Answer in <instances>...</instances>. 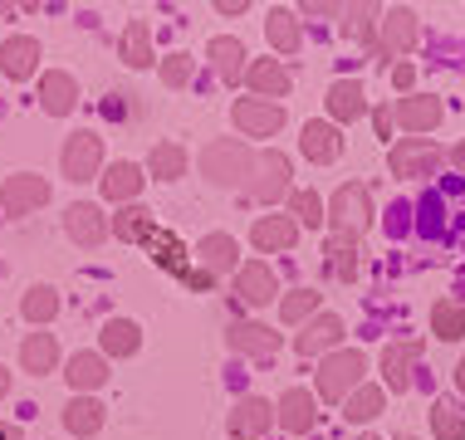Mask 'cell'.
I'll use <instances>...</instances> for the list:
<instances>
[{"instance_id": "1", "label": "cell", "mask_w": 465, "mask_h": 440, "mask_svg": "<svg viewBox=\"0 0 465 440\" xmlns=\"http://www.w3.org/2000/svg\"><path fill=\"white\" fill-rule=\"evenodd\" d=\"M250 171H255V157H250V147L235 142V137L211 142L206 152H201V176L216 181V186H235V181H245Z\"/></svg>"}, {"instance_id": "2", "label": "cell", "mask_w": 465, "mask_h": 440, "mask_svg": "<svg viewBox=\"0 0 465 440\" xmlns=\"http://www.w3.org/2000/svg\"><path fill=\"white\" fill-rule=\"evenodd\" d=\"M362 372H368V357L353 347V352H333L329 362L319 367V396L323 401H348V392H358V382H362Z\"/></svg>"}, {"instance_id": "3", "label": "cell", "mask_w": 465, "mask_h": 440, "mask_svg": "<svg viewBox=\"0 0 465 440\" xmlns=\"http://www.w3.org/2000/svg\"><path fill=\"white\" fill-rule=\"evenodd\" d=\"M323 220H333V230L362 235V230L372 225V196H368V186H362V181L338 186V191H333V206H329V216H323Z\"/></svg>"}, {"instance_id": "4", "label": "cell", "mask_w": 465, "mask_h": 440, "mask_svg": "<svg viewBox=\"0 0 465 440\" xmlns=\"http://www.w3.org/2000/svg\"><path fill=\"white\" fill-rule=\"evenodd\" d=\"M49 200V186L40 181L35 171H15V176H5V186H0V210L5 216H30L35 206H45Z\"/></svg>"}, {"instance_id": "5", "label": "cell", "mask_w": 465, "mask_h": 440, "mask_svg": "<svg viewBox=\"0 0 465 440\" xmlns=\"http://www.w3.org/2000/svg\"><path fill=\"white\" fill-rule=\"evenodd\" d=\"M231 118L245 137H274L284 128V108L270 103V98H241V103L231 108Z\"/></svg>"}, {"instance_id": "6", "label": "cell", "mask_w": 465, "mask_h": 440, "mask_svg": "<svg viewBox=\"0 0 465 440\" xmlns=\"http://www.w3.org/2000/svg\"><path fill=\"white\" fill-rule=\"evenodd\" d=\"M441 161V147L431 137H401L392 147V176H431Z\"/></svg>"}, {"instance_id": "7", "label": "cell", "mask_w": 465, "mask_h": 440, "mask_svg": "<svg viewBox=\"0 0 465 440\" xmlns=\"http://www.w3.org/2000/svg\"><path fill=\"white\" fill-rule=\"evenodd\" d=\"M235 294H241L250 308H265V304H274V294H280V284H274V269H270L265 259H250V264H241V269H235Z\"/></svg>"}, {"instance_id": "8", "label": "cell", "mask_w": 465, "mask_h": 440, "mask_svg": "<svg viewBox=\"0 0 465 440\" xmlns=\"http://www.w3.org/2000/svg\"><path fill=\"white\" fill-rule=\"evenodd\" d=\"M64 176L69 181H89V176H98V167H104V147H98L94 132H74L64 142Z\"/></svg>"}, {"instance_id": "9", "label": "cell", "mask_w": 465, "mask_h": 440, "mask_svg": "<svg viewBox=\"0 0 465 440\" xmlns=\"http://www.w3.org/2000/svg\"><path fill=\"white\" fill-rule=\"evenodd\" d=\"M225 343H231V352H245V357H255V362H274V352H280V333L265 328V323H231Z\"/></svg>"}, {"instance_id": "10", "label": "cell", "mask_w": 465, "mask_h": 440, "mask_svg": "<svg viewBox=\"0 0 465 440\" xmlns=\"http://www.w3.org/2000/svg\"><path fill=\"white\" fill-rule=\"evenodd\" d=\"M411 44H417V15H411L407 5L382 10V40H377V54L397 59V54H407Z\"/></svg>"}, {"instance_id": "11", "label": "cell", "mask_w": 465, "mask_h": 440, "mask_svg": "<svg viewBox=\"0 0 465 440\" xmlns=\"http://www.w3.org/2000/svg\"><path fill=\"white\" fill-rule=\"evenodd\" d=\"M64 230H69V240H74V245L94 249V245H104V240H108V216H104L98 206H89V200H79V206H69V210H64Z\"/></svg>"}, {"instance_id": "12", "label": "cell", "mask_w": 465, "mask_h": 440, "mask_svg": "<svg viewBox=\"0 0 465 440\" xmlns=\"http://www.w3.org/2000/svg\"><path fill=\"white\" fill-rule=\"evenodd\" d=\"M274 425V406L265 396H245V401H235V411H231V435L235 440H260Z\"/></svg>"}, {"instance_id": "13", "label": "cell", "mask_w": 465, "mask_h": 440, "mask_svg": "<svg viewBox=\"0 0 465 440\" xmlns=\"http://www.w3.org/2000/svg\"><path fill=\"white\" fill-rule=\"evenodd\" d=\"M421 337H407V343H392L382 352V376H387V386H392V392H407L411 386V362L421 357Z\"/></svg>"}, {"instance_id": "14", "label": "cell", "mask_w": 465, "mask_h": 440, "mask_svg": "<svg viewBox=\"0 0 465 440\" xmlns=\"http://www.w3.org/2000/svg\"><path fill=\"white\" fill-rule=\"evenodd\" d=\"M0 69H5L10 79H30V73L40 69V40H30V34H10V40L0 44Z\"/></svg>"}, {"instance_id": "15", "label": "cell", "mask_w": 465, "mask_h": 440, "mask_svg": "<svg viewBox=\"0 0 465 440\" xmlns=\"http://www.w3.org/2000/svg\"><path fill=\"white\" fill-rule=\"evenodd\" d=\"M40 103H45V112L64 118V112H74V103H79V83H74L64 69L40 73Z\"/></svg>"}, {"instance_id": "16", "label": "cell", "mask_w": 465, "mask_h": 440, "mask_svg": "<svg viewBox=\"0 0 465 440\" xmlns=\"http://www.w3.org/2000/svg\"><path fill=\"white\" fill-rule=\"evenodd\" d=\"M255 196L260 200H280V196H289V157L284 152H265L255 161Z\"/></svg>"}, {"instance_id": "17", "label": "cell", "mask_w": 465, "mask_h": 440, "mask_svg": "<svg viewBox=\"0 0 465 440\" xmlns=\"http://www.w3.org/2000/svg\"><path fill=\"white\" fill-rule=\"evenodd\" d=\"M323 255H329L333 279H343V284L358 279V235L353 230H333L329 245H323Z\"/></svg>"}, {"instance_id": "18", "label": "cell", "mask_w": 465, "mask_h": 440, "mask_svg": "<svg viewBox=\"0 0 465 440\" xmlns=\"http://www.w3.org/2000/svg\"><path fill=\"white\" fill-rule=\"evenodd\" d=\"M299 147H304V157H309V161L329 167V161H338V152H343V137H338L333 122H309L304 137H299Z\"/></svg>"}, {"instance_id": "19", "label": "cell", "mask_w": 465, "mask_h": 440, "mask_svg": "<svg viewBox=\"0 0 465 440\" xmlns=\"http://www.w3.org/2000/svg\"><path fill=\"white\" fill-rule=\"evenodd\" d=\"M313 392H304V386H294V392H284V401L274 406V421L284 425V431H294V435H304L309 425H313Z\"/></svg>"}, {"instance_id": "20", "label": "cell", "mask_w": 465, "mask_h": 440, "mask_svg": "<svg viewBox=\"0 0 465 440\" xmlns=\"http://www.w3.org/2000/svg\"><path fill=\"white\" fill-rule=\"evenodd\" d=\"M196 255H201V269L211 274V279H216V274H235V255H241V249H235V235H206V240L196 245Z\"/></svg>"}, {"instance_id": "21", "label": "cell", "mask_w": 465, "mask_h": 440, "mask_svg": "<svg viewBox=\"0 0 465 440\" xmlns=\"http://www.w3.org/2000/svg\"><path fill=\"white\" fill-rule=\"evenodd\" d=\"M64 376H69L74 396H79V392H94V386H104V382H108V362H104V352H74Z\"/></svg>"}, {"instance_id": "22", "label": "cell", "mask_w": 465, "mask_h": 440, "mask_svg": "<svg viewBox=\"0 0 465 440\" xmlns=\"http://www.w3.org/2000/svg\"><path fill=\"white\" fill-rule=\"evenodd\" d=\"M338 343H343V318H333V313H319V318L294 337V347L304 352V357H313V352H323V347H338Z\"/></svg>"}, {"instance_id": "23", "label": "cell", "mask_w": 465, "mask_h": 440, "mask_svg": "<svg viewBox=\"0 0 465 440\" xmlns=\"http://www.w3.org/2000/svg\"><path fill=\"white\" fill-rule=\"evenodd\" d=\"M329 112H333V122H358L362 112H368L362 83H358V79H338V83L329 88Z\"/></svg>"}, {"instance_id": "24", "label": "cell", "mask_w": 465, "mask_h": 440, "mask_svg": "<svg viewBox=\"0 0 465 440\" xmlns=\"http://www.w3.org/2000/svg\"><path fill=\"white\" fill-rule=\"evenodd\" d=\"M299 235V225L289 216H260L255 230H250V240H255V249H265V255H274V249H289Z\"/></svg>"}, {"instance_id": "25", "label": "cell", "mask_w": 465, "mask_h": 440, "mask_svg": "<svg viewBox=\"0 0 465 440\" xmlns=\"http://www.w3.org/2000/svg\"><path fill=\"white\" fill-rule=\"evenodd\" d=\"M441 98H401L397 103V122L407 132H431L436 122H441Z\"/></svg>"}, {"instance_id": "26", "label": "cell", "mask_w": 465, "mask_h": 440, "mask_svg": "<svg viewBox=\"0 0 465 440\" xmlns=\"http://www.w3.org/2000/svg\"><path fill=\"white\" fill-rule=\"evenodd\" d=\"M206 54H211V64H216V73L225 83H235L245 73V44L231 40V34H216V40L206 44Z\"/></svg>"}, {"instance_id": "27", "label": "cell", "mask_w": 465, "mask_h": 440, "mask_svg": "<svg viewBox=\"0 0 465 440\" xmlns=\"http://www.w3.org/2000/svg\"><path fill=\"white\" fill-rule=\"evenodd\" d=\"M64 431L69 435H98V431H104V401L74 396L69 406H64Z\"/></svg>"}, {"instance_id": "28", "label": "cell", "mask_w": 465, "mask_h": 440, "mask_svg": "<svg viewBox=\"0 0 465 440\" xmlns=\"http://www.w3.org/2000/svg\"><path fill=\"white\" fill-rule=\"evenodd\" d=\"M143 181L147 176L133 167V161H113V167L104 171V196L108 200H133L137 191H143Z\"/></svg>"}, {"instance_id": "29", "label": "cell", "mask_w": 465, "mask_h": 440, "mask_svg": "<svg viewBox=\"0 0 465 440\" xmlns=\"http://www.w3.org/2000/svg\"><path fill=\"white\" fill-rule=\"evenodd\" d=\"M123 59H128L133 69L157 64V54H153V30H147V20H128V30H123Z\"/></svg>"}, {"instance_id": "30", "label": "cell", "mask_w": 465, "mask_h": 440, "mask_svg": "<svg viewBox=\"0 0 465 440\" xmlns=\"http://www.w3.org/2000/svg\"><path fill=\"white\" fill-rule=\"evenodd\" d=\"M245 79H250V88H255L260 98H270V103L289 93V73L274 64V59H260V64H250V69H245Z\"/></svg>"}, {"instance_id": "31", "label": "cell", "mask_w": 465, "mask_h": 440, "mask_svg": "<svg viewBox=\"0 0 465 440\" xmlns=\"http://www.w3.org/2000/svg\"><path fill=\"white\" fill-rule=\"evenodd\" d=\"M137 347H143L137 323H128V318H108L104 323V352H108V357H133Z\"/></svg>"}, {"instance_id": "32", "label": "cell", "mask_w": 465, "mask_h": 440, "mask_svg": "<svg viewBox=\"0 0 465 440\" xmlns=\"http://www.w3.org/2000/svg\"><path fill=\"white\" fill-rule=\"evenodd\" d=\"M20 362H25V372H49L59 362V347H54V333H30L25 337V347H20Z\"/></svg>"}, {"instance_id": "33", "label": "cell", "mask_w": 465, "mask_h": 440, "mask_svg": "<svg viewBox=\"0 0 465 440\" xmlns=\"http://www.w3.org/2000/svg\"><path fill=\"white\" fill-rule=\"evenodd\" d=\"M143 245H147V255H153V264H162V269H172V274H182V269H186V249H182V240H177V235H167V230H153Z\"/></svg>"}, {"instance_id": "34", "label": "cell", "mask_w": 465, "mask_h": 440, "mask_svg": "<svg viewBox=\"0 0 465 440\" xmlns=\"http://www.w3.org/2000/svg\"><path fill=\"white\" fill-rule=\"evenodd\" d=\"M265 34H270V44L280 49V54H299V20H294V10H270Z\"/></svg>"}, {"instance_id": "35", "label": "cell", "mask_w": 465, "mask_h": 440, "mask_svg": "<svg viewBox=\"0 0 465 440\" xmlns=\"http://www.w3.org/2000/svg\"><path fill=\"white\" fill-rule=\"evenodd\" d=\"M147 167H153L157 181H182V176H186V152L177 142H157L153 157H147Z\"/></svg>"}, {"instance_id": "36", "label": "cell", "mask_w": 465, "mask_h": 440, "mask_svg": "<svg viewBox=\"0 0 465 440\" xmlns=\"http://www.w3.org/2000/svg\"><path fill=\"white\" fill-rule=\"evenodd\" d=\"M343 30L353 34L358 44H368V49H377V15H382V10L377 5H353V10H343Z\"/></svg>"}, {"instance_id": "37", "label": "cell", "mask_w": 465, "mask_h": 440, "mask_svg": "<svg viewBox=\"0 0 465 440\" xmlns=\"http://www.w3.org/2000/svg\"><path fill=\"white\" fill-rule=\"evenodd\" d=\"M118 240H147V235L157 230V216L153 210H143V206H128V210H118Z\"/></svg>"}, {"instance_id": "38", "label": "cell", "mask_w": 465, "mask_h": 440, "mask_svg": "<svg viewBox=\"0 0 465 440\" xmlns=\"http://www.w3.org/2000/svg\"><path fill=\"white\" fill-rule=\"evenodd\" d=\"M20 313H25V318H30V323H49V318H54V313H59V294H54V288H49V284H35L30 294H25Z\"/></svg>"}, {"instance_id": "39", "label": "cell", "mask_w": 465, "mask_h": 440, "mask_svg": "<svg viewBox=\"0 0 465 440\" xmlns=\"http://www.w3.org/2000/svg\"><path fill=\"white\" fill-rule=\"evenodd\" d=\"M431 333L446 337V343H460L465 337V308L460 304H436L431 308Z\"/></svg>"}, {"instance_id": "40", "label": "cell", "mask_w": 465, "mask_h": 440, "mask_svg": "<svg viewBox=\"0 0 465 440\" xmlns=\"http://www.w3.org/2000/svg\"><path fill=\"white\" fill-rule=\"evenodd\" d=\"M343 416H348V421H372V416H382V392H377V386H358V392H348Z\"/></svg>"}, {"instance_id": "41", "label": "cell", "mask_w": 465, "mask_h": 440, "mask_svg": "<svg viewBox=\"0 0 465 440\" xmlns=\"http://www.w3.org/2000/svg\"><path fill=\"white\" fill-rule=\"evenodd\" d=\"M431 431L436 440H465V416L450 401H431Z\"/></svg>"}, {"instance_id": "42", "label": "cell", "mask_w": 465, "mask_h": 440, "mask_svg": "<svg viewBox=\"0 0 465 440\" xmlns=\"http://www.w3.org/2000/svg\"><path fill=\"white\" fill-rule=\"evenodd\" d=\"M313 313H319V294H313V288H294V294L280 298V318L284 323H304V318H313Z\"/></svg>"}, {"instance_id": "43", "label": "cell", "mask_w": 465, "mask_h": 440, "mask_svg": "<svg viewBox=\"0 0 465 440\" xmlns=\"http://www.w3.org/2000/svg\"><path fill=\"white\" fill-rule=\"evenodd\" d=\"M289 206H294V216L304 225H323V200L313 191H294V196H289Z\"/></svg>"}, {"instance_id": "44", "label": "cell", "mask_w": 465, "mask_h": 440, "mask_svg": "<svg viewBox=\"0 0 465 440\" xmlns=\"http://www.w3.org/2000/svg\"><path fill=\"white\" fill-rule=\"evenodd\" d=\"M186 79H192V59H186V54L162 59V83H167V88H186Z\"/></svg>"}, {"instance_id": "45", "label": "cell", "mask_w": 465, "mask_h": 440, "mask_svg": "<svg viewBox=\"0 0 465 440\" xmlns=\"http://www.w3.org/2000/svg\"><path fill=\"white\" fill-rule=\"evenodd\" d=\"M372 122H377V137H387V142H392V108H377Z\"/></svg>"}, {"instance_id": "46", "label": "cell", "mask_w": 465, "mask_h": 440, "mask_svg": "<svg viewBox=\"0 0 465 440\" xmlns=\"http://www.w3.org/2000/svg\"><path fill=\"white\" fill-rule=\"evenodd\" d=\"M182 279L192 284V288H211V274L206 269H182Z\"/></svg>"}, {"instance_id": "47", "label": "cell", "mask_w": 465, "mask_h": 440, "mask_svg": "<svg viewBox=\"0 0 465 440\" xmlns=\"http://www.w3.org/2000/svg\"><path fill=\"white\" fill-rule=\"evenodd\" d=\"M411 79H417V73H411V64H397V69H392V83H397V88H411Z\"/></svg>"}, {"instance_id": "48", "label": "cell", "mask_w": 465, "mask_h": 440, "mask_svg": "<svg viewBox=\"0 0 465 440\" xmlns=\"http://www.w3.org/2000/svg\"><path fill=\"white\" fill-rule=\"evenodd\" d=\"M216 10H221V15H241V10H245V0H221Z\"/></svg>"}, {"instance_id": "49", "label": "cell", "mask_w": 465, "mask_h": 440, "mask_svg": "<svg viewBox=\"0 0 465 440\" xmlns=\"http://www.w3.org/2000/svg\"><path fill=\"white\" fill-rule=\"evenodd\" d=\"M456 386H460V392H465V357L456 362Z\"/></svg>"}, {"instance_id": "50", "label": "cell", "mask_w": 465, "mask_h": 440, "mask_svg": "<svg viewBox=\"0 0 465 440\" xmlns=\"http://www.w3.org/2000/svg\"><path fill=\"white\" fill-rule=\"evenodd\" d=\"M0 440H20V431L15 425H0Z\"/></svg>"}, {"instance_id": "51", "label": "cell", "mask_w": 465, "mask_h": 440, "mask_svg": "<svg viewBox=\"0 0 465 440\" xmlns=\"http://www.w3.org/2000/svg\"><path fill=\"white\" fill-rule=\"evenodd\" d=\"M5 392H10V372L0 367V396H5Z\"/></svg>"}, {"instance_id": "52", "label": "cell", "mask_w": 465, "mask_h": 440, "mask_svg": "<svg viewBox=\"0 0 465 440\" xmlns=\"http://www.w3.org/2000/svg\"><path fill=\"white\" fill-rule=\"evenodd\" d=\"M450 157H456V167H465V142H456V152H450Z\"/></svg>"}, {"instance_id": "53", "label": "cell", "mask_w": 465, "mask_h": 440, "mask_svg": "<svg viewBox=\"0 0 465 440\" xmlns=\"http://www.w3.org/2000/svg\"><path fill=\"white\" fill-rule=\"evenodd\" d=\"M358 440H377V435H358Z\"/></svg>"}, {"instance_id": "54", "label": "cell", "mask_w": 465, "mask_h": 440, "mask_svg": "<svg viewBox=\"0 0 465 440\" xmlns=\"http://www.w3.org/2000/svg\"><path fill=\"white\" fill-rule=\"evenodd\" d=\"M397 440H411V435H397Z\"/></svg>"}]
</instances>
